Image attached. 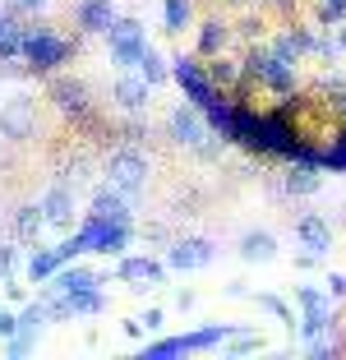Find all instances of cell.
Instances as JSON below:
<instances>
[{
    "label": "cell",
    "instance_id": "obj_1",
    "mask_svg": "<svg viewBox=\"0 0 346 360\" xmlns=\"http://www.w3.org/2000/svg\"><path fill=\"white\" fill-rule=\"evenodd\" d=\"M74 46L65 42V37H56L46 23H37V28H23V60H28L32 75H51V70H60L65 60H70Z\"/></svg>",
    "mask_w": 346,
    "mask_h": 360
},
{
    "label": "cell",
    "instance_id": "obj_2",
    "mask_svg": "<svg viewBox=\"0 0 346 360\" xmlns=\"http://www.w3.org/2000/svg\"><path fill=\"white\" fill-rule=\"evenodd\" d=\"M102 176H106V185H115L120 194H143L148 190V158L139 148H115L111 158L102 162Z\"/></svg>",
    "mask_w": 346,
    "mask_h": 360
},
{
    "label": "cell",
    "instance_id": "obj_3",
    "mask_svg": "<svg viewBox=\"0 0 346 360\" xmlns=\"http://www.w3.org/2000/svg\"><path fill=\"white\" fill-rule=\"evenodd\" d=\"M171 79L180 84L185 102H194L199 111H208V106L222 97V88L208 79V65H199L194 56H176V60H171Z\"/></svg>",
    "mask_w": 346,
    "mask_h": 360
},
{
    "label": "cell",
    "instance_id": "obj_4",
    "mask_svg": "<svg viewBox=\"0 0 346 360\" xmlns=\"http://www.w3.org/2000/svg\"><path fill=\"white\" fill-rule=\"evenodd\" d=\"M46 97L56 102V111L60 116H70L74 125H88V120L97 116L93 111V93H88L84 79H70V75H56L51 84H46Z\"/></svg>",
    "mask_w": 346,
    "mask_h": 360
},
{
    "label": "cell",
    "instance_id": "obj_5",
    "mask_svg": "<svg viewBox=\"0 0 346 360\" xmlns=\"http://www.w3.org/2000/svg\"><path fill=\"white\" fill-rule=\"evenodd\" d=\"M245 75L259 79V84L268 88V93H277V97H291L295 93V65L282 60L273 46H268V51H254L250 60H245Z\"/></svg>",
    "mask_w": 346,
    "mask_h": 360
},
{
    "label": "cell",
    "instance_id": "obj_6",
    "mask_svg": "<svg viewBox=\"0 0 346 360\" xmlns=\"http://www.w3.org/2000/svg\"><path fill=\"white\" fill-rule=\"evenodd\" d=\"M231 338V323H208L199 333H185V338H167V342H153L143 351V360H167V356H185V351H212Z\"/></svg>",
    "mask_w": 346,
    "mask_h": 360
},
{
    "label": "cell",
    "instance_id": "obj_7",
    "mask_svg": "<svg viewBox=\"0 0 346 360\" xmlns=\"http://www.w3.org/2000/svg\"><path fill=\"white\" fill-rule=\"evenodd\" d=\"M295 300L305 305V319H300V338L305 342H314V338H323V333L337 328L333 296H328V291H319V286H300V291H295Z\"/></svg>",
    "mask_w": 346,
    "mask_h": 360
},
{
    "label": "cell",
    "instance_id": "obj_8",
    "mask_svg": "<svg viewBox=\"0 0 346 360\" xmlns=\"http://www.w3.org/2000/svg\"><path fill=\"white\" fill-rule=\"evenodd\" d=\"M37 134V102L28 93H14L5 97L0 106V139H10V143H28Z\"/></svg>",
    "mask_w": 346,
    "mask_h": 360
},
{
    "label": "cell",
    "instance_id": "obj_9",
    "mask_svg": "<svg viewBox=\"0 0 346 360\" xmlns=\"http://www.w3.org/2000/svg\"><path fill=\"white\" fill-rule=\"evenodd\" d=\"M102 37H106V46H111V60L120 65V70H134L139 51L148 46V37H143V23H139V19H120V14H115V23L102 32Z\"/></svg>",
    "mask_w": 346,
    "mask_h": 360
},
{
    "label": "cell",
    "instance_id": "obj_10",
    "mask_svg": "<svg viewBox=\"0 0 346 360\" xmlns=\"http://www.w3.org/2000/svg\"><path fill=\"white\" fill-rule=\"evenodd\" d=\"M171 139H176L180 148H194V153H199L203 143L212 139L208 120H203V111H199L194 102H180L176 111H171Z\"/></svg>",
    "mask_w": 346,
    "mask_h": 360
},
{
    "label": "cell",
    "instance_id": "obj_11",
    "mask_svg": "<svg viewBox=\"0 0 346 360\" xmlns=\"http://www.w3.org/2000/svg\"><path fill=\"white\" fill-rule=\"evenodd\" d=\"M79 231L88 236V250H93V255H120V250H125L129 245V226H120V222H102V217H93V212H88L84 217V226H79Z\"/></svg>",
    "mask_w": 346,
    "mask_h": 360
},
{
    "label": "cell",
    "instance_id": "obj_12",
    "mask_svg": "<svg viewBox=\"0 0 346 360\" xmlns=\"http://www.w3.org/2000/svg\"><path fill=\"white\" fill-rule=\"evenodd\" d=\"M212 255H217V245H212V240H203V236H185V240L171 245L167 268H176V273H199V268L212 264Z\"/></svg>",
    "mask_w": 346,
    "mask_h": 360
},
{
    "label": "cell",
    "instance_id": "obj_13",
    "mask_svg": "<svg viewBox=\"0 0 346 360\" xmlns=\"http://www.w3.org/2000/svg\"><path fill=\"white\" fill-rule=\"evenodd\" d=\"M115 277L129 282L134 291H153V286H167V264H158V259H148V255H129V259H120Z\"/></svg>",
    "mask_w": 346,
    "mask_h": 360
},
{
    "label": "cell",
    "instance_id": "obj_14",
    "mask_svg": "<svg viewBox=\"0 0 346 360\" xmlns=\"http://www.w3.org/2000/svg\"><path fill=\"white\" fill-rule=\"evenodd\" d=\"M93 217H102V222H120V226H134V208H129V194H120L115 185H97L93 190Z\"/></svg>",
    "mask_w": 346,
    "mask_h": 360
},
{
    "label": "cell",
    "instance_id": "obj_15",
    "mask_svg": "<svg viewBox=\"0 0 346 360\" xmlns=\"http://www.w3.org/2000/svg\"><path fill=\"white\" fill-rule=\"evenodd\" d=\"M295 240H300L305 255H314V259L333 255V226H328L319 212H305L300 222H295Z\"/></svg>",
    "mask_w": 346,
    "mask_h": 360
},
{
    "label": "cell",
    "instance_id": "obj_16",
    "mask_svg": "<svg viewBox=\"0 0 346 360\" xmlns=\"http://www.w3.org/2000/svg\"><path fill=\"white\" fill-rule=\"evenodd\" d=\"M42 217H46V226H70L74 222V190L65 185V180H56V185H46V194H42Z\"/></svg>",
    "mask_w": 346,
    "mask_h": 360
},
{
    "label": "cell",
    "instance_id": "obj_17",
    "mask_svg": "<svg viewBox=\"0 0 346 360\" xmlns=\"http://www.w3.org/2000/svg\"><path fill=\"white\" fill-rule=\"evenodd\" d=\"M74 19H79V28H84L88 37H102L115 23V5L111 0H79V5H74Z\"/></svg>",
    "mask_w": 346,
    "mask_h": 360
},
{
    "label": "cell",
    "instance_id": "obj_18",
    "mask_svg": "<svg viewBox=\"0 0 346 360\" xmlns=\"http://www.w3.org/2000/svg\"><path fill=\"white\" fill-rule=\"evenodd\" d=\"M148 93H153V88H148L139 75H120V79L111 84V97H115V106H120V111H129V116L148 111Z\"/></svg>",
    "mask_w": 346,
    "mask_h": 360
},
{
    "label": "cell",
    "instance_id": "obj_19",
    "mask_svg": "<svg viewBox=\"0 0 346 360\" xmlns=\"http://www.w3.org/2000/svg\"><path fill=\"white\" fill-rule=\"evenodd\" d=\"M282 190L295 194V199H305V194H319L323 190V167H305V162H291L282 176Z\"/></svg>",
    "mask_w": 346,
    "mask_h": 360
},
{
    "label": "cell",
    "instance_id": "obj_20",
    "mask_svg": "<svg viewBox=\"0 0 346 360\" xmlns=\"http://www.w3.org/2000/svg\"><path fill=\"white\" fill-rule=\"evenodd\" d=\"M241 259L245 264H273L277 259V236L273 231H245L241 236Z\"/></svg>",
    "mask_w": 346,
    "mask_h": 360
},
{
    "label": "cell",
    "instance_id": "obj_21",
    "mask_svg": "<svg viewBox=\"0 0 346 360\" xmlns=\"http://www.w3.org/2000/svg\"><path fill=\"white\" fill-rule=\"evenodd\" d=\"M309 46H314V32L309 28H282L277 32V42H273V51L282 56V60H300V56H309Z\"/></svg>",
    "mask_w": 346,
    "mask_h": 360
},
{
    "label": "cell",
    "instance_id": "obj_22",
    "mask_svg": "<svg viewBox=\"0 0 346 360\" xmlns=\"http://www.w3.org/2000/svg\"><path fill=\"white\" fill-rule=\"evenodd\" d=\"M134 75L143 79L148 88H158V84H167V79H171V65L162 60L153 46H143V51H139V60H134Z\"/></svg>",
    "mask_w": 346,
    "mask_h": 360
},
{
    "label": "cell",
    "instance_id": "obj_23",
    "mask_svg": "<svg viewBox=\"0 0 346 360\" xmlns=\"http://www.w3.org/2000/svg\"><path fill=\"white\" fill-rule=\"evenodd\" d=\"M226 42H231V23H222V19L199 23V56H203V60L222 56V46H226Z\"/></svg>",
    "mask_w": 346,
    "mask_h": 360
},
{
    "label": "cell",
    "instance_id": "obj_24",
    "mask_svg": "<svg viewBox=\"0 0 346 360\" xmlns=\"http://www.w3.org/2000/svg\"><path fill=\"white\" fill-rule=\"evenodd\" d=\"M14 56H23V28L10 10H0V65H10Z\"/></svg>",
    "mask_w": 346,
    "mask_h": 360
},
{
    "label": "cell",
    "instance_id": "obj_25",
    "mask_svg": "<svg viewBox=\"0 0 346 360\" xmlns=\"http://www.w3.org/2000/svg\"><path fill=\"white\" fill-rule=\"evenodd\" d=\"M42 226H46V217H42L37 203H19V208H14V236H19V240H37Z\"/></svg>",
    "mask_w": 346,
    "mask_h": 360
},
{
    "label": "cell",
    "instance_id": "obj_26",
    "mask_svg": "<svg viewBox=\"0 0 346 360\" xmlns=\"http://www.w3.org/2000/svg\"><path fill=\"white\" fill-rule=\"evenodd\" d=\"M56 268H60V255L37 245V250L28 255V282H46V277H56Z\"/></svg>",
    "mask_w": 346,
    "mask_h": 360
},
{
    "label": "cell",
    "instance_id": "obj_27",
    "mask_svg": "<svg viewBox=\"0 0 346 360\" xmlns=\"http://www.w3.org/2000/svg\"><path fill=\"white\" fill-rule=\"evenodd\" d=\"M65 305H70V319H74V314H102L106 300H102V291H97V286H88V291H70V296H65Z\"/></svg>",
    "mask_w": 346,
    "mask_h": 360
},
{
    "label": "cell",
    "instance_id": "obj_28",
    "mask_svg": "<svg viewBox=\"0 0 346 360\" xmlns=\"http://www.w3.org/2000/svg\"><path fill=\"white\" fill-rule=\"evenodd\" d=\"M189 19H194V0H167V5H162V23H167V32H185Z\"/></svg>",
    "mask_w": 346,
    "mask_h": 360
},
{
    "label": "cell",
    "instance_id": "obj_29",
    "mask_svg": "<svg viewBox=\"0 0 346 360\" xmlns=\"http://www.w3.org/2000/svg\"><path fill=\"white\" fill-rule=\"evenodd\" d=\"M208 79L217 88H236L245 79V65H236V60H222V56H212V65H208Z\"/></svg>",
    "mask_w": 346,
    "mask_h": 360
},
{
    "label": "cell",
    "instance_id": "obj_30",
    "mask_svg": "<svg viewBox=\"0 0 346 360\" xmlns=\"http://www.w3.org/2000/svg\"><path fill=\"white\" fill-rule=\"evenodd\" d=\"M314 19H319V28L342 23L346 19V0H314Z\"/></svg>",
    "mask_w": 346,
    "mask_h": 360
},
{
    "label": "cell",
    "instance_id": "obj_31",
    "mask_svg": "<svg viewBox=\"0 0 346 360\" xmlns=\"http://www.w3.org/2000/svg\"><path fill=\"white\" fill-rule=\"evenodd\" d=\"M88 171H93V167H88V158H70V162H65V167H60V180H65V185H70V190H84Z\"/></svg>",
    "mask_w": 346,
    "mask_h": 360
},
{
    "label": "cell",
    "instance_id": "obj_32",
    "mask_svg": "<svg viewBox=\"0 0 346 360\" xmlns=\"http://www.w3.org/2000/svg\"><path fill=\"white\" fill-rule=\"evenodd\" d=\"M56 255H60V264H74L79 255H88V236H84V231H74L70 240H60V245H56Z\"/></svg>",
    "mask_w": 346,
    "mask_h": 360
},
{
    "label": "cell",
    "instance_id": "obj_33",
    "mask_svg": "<svg viewBox=\"0 0 346 360\" xmlns=\"http://www.w3.org/2000/svg\"><path fill=\"white\" fill-rule=\"evenodd\" d=\"M245 351H259V333L231 328V338H226V356H245Z\"/></svg>",
    "mask_w": 346,
    "mask_h": 360
},
{
    "label": "cell",
    "instance_id": "obj_34",
    "mask_svg": "<svg viewBox=\"0 0 346 360\" xmlns=\"http://www.w3.org/2000/svg\"><path fill=\"white\" fill-rule=\"evenodd\" d=\"M46 319H51V314H46V305L37 300V305H28V309L19 314V328H23V333H42V323H46Z\"/></svg>",
    "mask_w": 346,
    "mask_h": 360
},
{
    "label": "cell",
    "instance_id": "obj_35",
    "mask_svg": "<svg viewBox=\"0 0 346 360\" xmlns=\"http://www.w3.org/2000/svg\"><path fill=\"white\" fill-rule=\"evenodd\" d=\"M254 300H259V309H268V314H277L282 323H291V309H286V300H277V296H254ZM291 328H295V323H291Z\"/></svg>",
    "mask_w": 346,
    "mask_h": 360
},
{
    "label": "cell",
    "instance_id": "obj_36",
    "mask_svg": "<svg viewBox=\"0 0 346 360\" xmlns=\"http://www.w3.org/2000/svg\"><path fill=\"white\" fill-rule=\"evenodd\" d=\"M323 291H328V296H333V300H346V273H328Z\"/></svg>",
    "mask_w": 346,
    "mask_h": 360
},
{
    "label": "cell",
    "instance_id": "obj_37",
    "mask_svg": "<svg viewBox=\"0 0 346 360\" xmlns=\"http://www.w3.org/2000/svg\"><path fill=\"white\" fill-rule=\"evenodd\" d=\"M14 259H19V250L14 245H0V277H14Z\"/></svg>",
    "mask_w": 346,
    "mask_h": 360
},
{
    "label": "cell",
    "instance_id": "obj_38",
    "mask_svg": "<svg viewBox=\"0 0 346 360\" xmlns=\"http://www.w3.org/2000/svg\"><path fill=\"white\" fill-rule=\"evenodd\" d=\"M14 333H19V314H10L0 305V338H14Z\"/></svg>",
    "mask_w": 346,
    "mask_h": 360
},
{
    "label": "cell",
    "instance_id": "obj_39",
    "mask_svg": "<svg viewBox=\"0 0 346 360\" xmlns=\"http://www.w3.org/2000/svg\"><path fill=\"white\" fill-rule=\"evenodd\" d=\"M139 323H143V328H162V323H167V314H162V309H143V314H139Z\"/></svg>",
    "mask_w": 346,
    "mask_h": 360
},
{
    "label": "cell",
    "instance_id": "obj_40",
    "mask_svg": "<svg viewBox=\"0 0 346 360\" xmlns=\"http://www.w3.org/2000/svg\"><path fill=\"white\" fill-rule=\"evenodd\" d=\"M19 10H46V0H14Z\"/></svg>",
    "mask_w": 346,
    "mask_h": 360
},
{
    "label": "cell",
    "instance_id": "obj_41",
    "mask_svg": "<svg viewBox=\"0 0 346 360\" xmlns=\"http://www.w3.org/2000/svg\"><path fill=\"white\" fill-rule=\"evenodd\" d=\"M337 42H342V56H346V19H342V32H337Z\"/></svg>",
    "mask_w": 346,
    "mask_h": 360
}]
</instances>
